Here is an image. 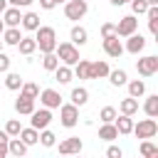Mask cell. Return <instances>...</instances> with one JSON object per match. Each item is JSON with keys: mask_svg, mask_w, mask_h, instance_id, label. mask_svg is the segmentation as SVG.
I'll list each match as a JSON object with an SVG mask.
<instances>
[{"mask_svg": "<svg viewBox=\"0 0 158 158\" xmlns=\"http://www.w3.org/2000/svg\"><path fill=\"white\" fill-rule=\"evenodd\" d=\"M35 42H37V47H40L42 54L54 52V47H57V32H54V27L40 25V27L35 30Z\"/></svg>", "mask_w": 158, "mask_h": 158, "instance_id": "6da1fadb", "label": "cell"}, {"mask_svg": "<svg viewBox=\"0 0 158 158\" xmlns=\"http://www.w3.org/2000/svg\"><path fill=\"white\" fill-rule=\"evenodd\" d=\"M54 54H57L59 62L67 64V67H74V64L79 62V49H77V44H72V42L57 44V47H54Z\"/></svg>", "mask_w": 158, "mask_h": 158, "instance_id": "7a4b0ae2", "label": "cell"}, {"mask_svg": "<svg viewBox=\"0 0 158 158\" xmlns=\"http://www.w3.org/2000/svg\"><path fill=\"white\" fill-rule=\"evenodd\" d=\"M59 121L64 128H74L79 123V106L74 104H59Z\"/></svg>", "mask_w": 158, "mask_h": 158, "instance_id": "3957f363", "label": "cell"}, {"mask_svg": "<svg viewBox=\"0 0 158 158\" xmlns=\"http://www.w3.org/2000/svg\"><path fill=\"white\" fill-rule=\"evenodd\" d=\"M131 133H136V138H153V136L158 133V123H156L153 118H143V121L133 123Z\"/></svg>", "mask_w": 158, "mask_h": 158, "instance_id": "277c9868", "label": "cell"}, {"mask_svg": "<svg viewBox=\"0 0 158 158\" xmlns=\"http://www.w3.org/2000/svg\"><path fill=\"white\" fill-rule=\"evenodd\" d=\"M86 10H89L86 0H67V2H64V15H67V20H81V17L86 15Z\"/></svg>", "mask_w": 158, "mask_h": 158, "instance_id": "5b68a950", "label": "cell"}, {"mask_svg": "<svg viewBox=\"0 0 158 158\" xmlns=\"http://www.w3.org/2000/svg\"><path fill=\"white\" fill-rule=\"evenodd\" d=\"M136 72H138L141 77H153V74L158 72V57H156V54L141 57V59L136 62Z\"/></svg>", "mask_w": 158, "mask_h": 158, "instance_id": "8992f818", "label": "cell"}, {"mask_svg": "<svg viewBox=\"0 0 158 158\" xmlns=\"http://www.w3.org/2000/svg\"><path fill=\"white\" fill-rule=\"evenodd\" d=\"M136 30H138L136 15H126V17H121L118 25H116V37H128V35H133Z\"/></svg>", "mask_w": 158, "mask_h": 158, "instance_id": "52a82bcc", "label": "cell"}, {"mask_svg": "<svg viewBox=\"0 0 158 158\" xmlns=\"http://www.w3.org/2000/svg\"><path fill=\"white\" fill-rule=\"evenodd\" d=\"M30 116H32V118H30V121H32V128H37V131L47 128V126H49V121H52V114H49V109H47V106H44V109H40V111L35 109Z\"/></svg>", "mask_w": 158, "mask_h": 158, "instance_id": "ba28073f", "label": "cell"}, {"mask_svg": "<svg viewBox=\"0 0 158 158\" xmlns=\"http://www.w3.org/2000/svg\"><path fill=\"white\" fill-rule=\"evenodd\" d=\"M104 52H106L109 57L118 59V57L123 54V44H121V40H118L116 35H111V37H104Z\"/></svg>", "mask_w": 158, "mask_h": 158, "instance_id": "9c48e42d", "label": "cell"}, {"mask_svg": "<svg viewBox=\"0 0 158 158\" xmlns=\"http://www.w3.org/2000/svg\"><path fill=\"white\" fill-rule=\"evenodd\" d=\"M40 101H42V106H47V109H59L62 96H59V91H54V89H42V91H40Z\"/></svg>", "mask_w": 158, "mask_h": 158, "instance_id": "30bf717a", "label": "cell"}, {"mask_svg": "<svg viewBox=\"0 0 158 158\" xmlns=\"http://www.w3.org/2000/svg\"><path fill=\"white\" fill-rule=\"evenodd\" d=\"M20 20H22L20 7L7 5V7H5V12H2V22H5V27H20Z\"/></svg>", "mask_w": 158, "mask_h": 158, "instance_id": "8fae6325", "label": "cell"}, {"mask_svg": "<svg viewBox=\"0 0 158 158\" xmlns=\"http://www.w3.org/2000/svg\"><path fill=\"white\" fill-rule=\"evenodd\" d=\"M7 153L15 156V158H20V156L27 153V143H25L20 136H10V141H7Z\"/></svg>", "mask_w": 158, "mask_h": 158, "instance_id": "7c38bea8", "label": "cell"}, {"mask_svg": "<svg viewBox=\"0 0 158 158\" xmlns=\"http://www.w3.org/2000/svg\"><path fill=\"white\" fill-rule=\"evenodd\" d=\"M126 40H128V42H126V47H123L126 52H131V54H141V52H143V47H146V40H143L141 35H136V32H133V35H128Z\"/></svg>", "mask_w": 158, "mask_h": 158, "instance_id": "4fadbf2b", "label": "cell"}, {"mask_svg": "<svg viewBox=\"0 0 158 158\" xmlns=\"http://www.w3.org/2000/svg\"><path fill=\"white\" fill-rule=\"evenodd\" d=\"M114 126H116V131L121 133V136H128L131 133V128H133V118L128 116V114H116V118H114Z\"/></svg>", "mask_w": 158, "mask_h": 158, "instance_id": "5bb4252c", "label": "cell"}, {"mask_svg": "<svg viewBox=\"0 0 158 158\" xmlns=\"http://www.w3.org/2000/svg\"><path fill=\"white\" fill-rule=\"evenodd\" d=\"M79 151H81V138H77V136L64 138V141L59 143V153H64V156H69V153H79Z\"/></svg>", "mask_w": 158, "mask_h": 158, "instance_id": "9a60e30c", "label": "cell"}, {"mask_svg": "<svg viewBox=\"0 0 158 158\" xmlns=\"http://www.w3.org/2000/svg\"><path fill=\"white\" fill-rule=\"evenodd\" d=\"M109 72L111 69L106 62H89V79H104Z\"/></svg>", "mask_w": 158, "mask_h": 158, "instance_id": "2e32d148", "label": "cell"}, {"mask_svg": "<svg viewBox=\"0 0 158 158\" xmlns=\"http://www.w3.org/2000/svg\"><path fill=\"white\" fill-rule=\"evenodd\" d=\"M15 111H17L20 116H30V114L35 111V99H27V96L20 94V99L15 101Z\"/></svg>", "mask_w": 158, "mask_h": 158, "instance_id": "e0dca14e", "label": "cell"}, {"mask_svg": "<svg viewBox=\"0 0 158 158\" xmlns=\"http://www.w3.org/2000/svg\"><path fill=\"white\" fill-rule=\"evenodd\" d=\"M69 40H72V44H86V40H89V32L81 27V25H74L72 27V32H69Z\"/></svg>", "mask_w": 158, "mask_h": 158, "instance_id": "ac0fdd59", "label": "cell"}, {"mask_svg": "<svg viewBox=\"0 0 158 158\" xmlns=\"http://www.w3.org/2000/svg\"><path fill=\"white\" fill-rule=\"evenodd\" d=\"M20 40H22L20 27H5V30H2V42H5V44H12V47H15Z\"/></svg>", "mask_w": 158, "mask_h": 158, "instance_id": "d6986e66", "label": "cell"}, {"mask_svg": "<svg viewBox=\"0 0 158 158\" xmlns=\"http://www.w3.org/2000/svg\"><path fill=\"white\" fill-rule=\"evenodd\" d=\"M20 25H22L25 30L35 32V30L40 27V15H37V12H25V15H22V20H20Z\"/></svg>", "mask_w": 158, "mask_h": 158, "instance_id": "ffe728a7", "label": "cell"}, {"mask_svg": "<svg viewBox=\"0 0 158 158\" xmlns=\"http://www.w3.org/2000/svg\"><path fill=\"white\" fill-rule=\"evenodd\" d=\"M17 49H20V54H25V57H30L35 49H37V42H35V37H22L17 44H15Z\"/></svg>", "mask_w": 158, "mask_h": 158, "instance_id": "44dd1931", "label": "cell"}, {"mask_svg": "<svg viewBox=\"0 0 158 158\" xmlns=\"http://www.w3.org/2000/svg\"><path fill=\"white\" fill-rule=\"evenodd\" d=\"M72 67H67V64H57V69H54V79L59 81V84H69L72 81Z\"/></svg>", "mask_w": 158, "mask_h": 158, "instance_id": "7402d4cb", "label": "cell"}, {"mask_svg": "<svg viewBox=\"0 0 158 158\" xmlns=\"http://www.w3.org/2000/svg\"><path fill=\"white\" fill-rule=\"evenodd\" d=\"M69 99H72V104H74V106H84V104L89 101V91H86L84 86H77V89H72Z\"/></svg>", "mask_w": 158, "mask_h": 158, "instance_id": "603a6c76", "label": "cell"}, {"mask_svg": "<svg viewBox=\"0 0 158 158\" xmlns=\"http://www.w3.org/2000/svg\"><path fill=\"white\" fill-rule=\"evenodd\" d=\"M99 138H101V141H114V138H118V131H116L114 121L101 123V128H99Z\"/></svg>", "mask_w": 158, "mask_h": 158, "instance_id": "cb8c5ba5", "label": "cell"}, {"mask_svg": "<svg viewBox=\"0 0 158 158\" xmlns=\"http://www.w3.org/2000/svg\"><path fill=\"white\" fill-rule=\"evenodd\" d=\"M20 138L27 143V146H35V143H40V131L37 128H20Z\"/></svg>", "mask_w": 158, "mask_h": 158, "instance_id": "d4e9b609", "label": "cell"}, {"mask_svg": "<svg viewBox=\"0 0 158 158\" xmlns=\"http://www.w3.org/2000/svg\"><path fill=\"white\" fill-rule=\"evenodd\" d=\"M126 84H128V96L138 99V96H143V94H146V81L133 79V81H126Z\"/></svg>", "mask_w": 158, "mask_h": 158, "instance_id": "484cf974", "label": "cell"}, {"mask_svg": "<svg viewBox=\"0 0 158 158\" xmlns=\"http://www.w3.org/2000/svg\"><path fill=\"white\" fill-rule=\"evenodd\" d=\"M143 111H146L151 118H156V116H158V94H151V96H146Z\"/></svg>", "mask_w": 158, "mask_h": 158, "instance_id": "4316f807", "label": "cell"}, {"mask_svg": "<svg viewBox=\"0 0 158 158\" xmlns=\"http://www.w3.org/2000/svg\"><path fill=\"white\" fill-rule=\"evenodd\" d=\"M121 114H128V116H133L136 111H138V99H133V96H126L123 101H121Z\"/></svg>", "mask_w": 158, "mask_h": 158, "instance_id": "83f0119b", "label": "cell"}, {"mask_svg": "<svg viewBox=\"0 0 158 158\" xmlns=\"http://www.w3.org/2000/svg\"><path fill=\"white\" fill-rule=\"evenodd\" d=\"M106 77H109V81H111L114 86H123V84L128 81V77H126V72H123V69H114V72H109Z\"/></svg>", "mask_w": 158, "mask_h": 158, "instance_id": "f1b7e54d", "label": "cell"}, {"mask_svg": "<svg viewBox=\"0 0 158 158\" xmlns=\"http://www.w3.org/2000/svg\"><path fill=\"white\" fill-rule=\"evenodd\" d=\"M5 86H7L10 91H17V89L22 86V77H20L17 72H7V77H5Z\"/></svg>", "mask_w": 158, "mask_h": 158, "instance_id": "f546056e", "label": "cell"}, {"mask_svg": "<svg viewBox=\"0 0 158 158\" xmlns=\"http://www.w3.org/2000/svg\"><path fill=\"white\" fill-rule=\"evenodd\" d=\"M20 94H22V96H27V99H37V96H40V86H37V84H32V81H22Z\"/></svg>", "mask_w": 158, "mask_h": 158, "instance_id": "4dcf8cb0", "label": "cell"}, {"mask_svg": "<svg viewBox=\"0 0 158 158\" xmlns=\"http://www.w3.org/2000/svg\"><path fill=\"white\" fill-rule=\"evenodd\" d=\"M138 151H141V156H143V158H156V156H158V146H153L148 138H143V141H141V148H138Z\"/></svg>", "mask_w": 158, "mask_h": 158, "instance_id": "1f68e13d", "label": "cell"}, {"mask_svg": "<svg viewBox=\"0 0 158 158\" xmlns=\"http://www.w3.org/2000/svg\"><path fill=\"white\" fill-rule=\"evenodd\" d=\"M77 79H89V62L86 59H79L77 64H74V72H72Z\"/></svg>", "mask_w": 158, "mask_h": 158, "instance_id": "d6a6232c", "label": "cell"}, {"mask_svg": "<svg viewBox=\"0 0 158 158\" xmlns=\"http://www.w3.org/2000/svg\"><path fill=\"white\" fill-rule=\"evenodd\" d=\"M57 64H59V57H57L54 52H47V54L42 57V67H44L47 72H54V69H57Z\"/></svg>", "mask_w": 158, "mask_h": 158, "instance_id": "836d02e7", "label": "cell"}, {"mask_svg": "<svg viewBox=\"0 0 158 158\" xmlns=\"http://www.w3.org/2000/svg\"><path fill=\"white\" fill-rule=\"evenodd\" d=\"M40 143H42L44 148H52V146L57 143V136H54L52 131H47V128H42V131H40Z\"/></svg>", "mask_w": 158, "mask_h": 158, "instance_id": "e575fe53", "label": "cell"}, {"mask_svg": "<svg viewBox=\"0 0 158 158\" xmlns=\"http://www.w3.org/2000/svg\"><path fill=\"white\" fill-rule=\"evenodd\" d=\"M20 128H22V123H20L17 118H10V121L5 123V133H7V136H20Z\"/></svg>", "mask_w": 158, "mask_h": 158, "instance_id": "d590c367", "label": "cell"}, {"mask_svg": "<svg viewBox=\"0 0 158 158\" xmlns=\"http://www.w3.org/2000/svg\"><path fill=\"white\" fill-rule=\"evenodd\" d=\"M99 118H101L104 123H109V121H114V118H116V109H114V106H104V109L99 111Z\"/></svg>", "mask_w": 158, "mask_h": 158, "instance_id": "8d00e7d4", "label": "cell"}, {"mask_svg": "<svg viewBox=\"0 0 158 158\" xmlns=\"http://www.w3.org/2000/svg\"><path fill=\"white\" fill-rule=\"evenodd\" d=\"M128 2H131L133 15H143V12L148 10V2H146V0H128Z\"/></svg>", "mask_w": 158, "mask_h": 158, "instance_id": "74e56055", "label": "cell"}, {"mask_svg": "<svg viewBox=\"0 0 158 158\" xmlns=\"http://www.w3.org/2000/svg\"><path fill=\"white\" fill-rule=\"evenodd\" d=\"M7 141H10V136H7L5 131H0V158L7 156Z\"/></svg>", "mask_w": 158, "mask_h": 158, "instance_id": "f35d334b", "label": "cell"}, {"mask_svg": "<svg viewBox=\"0 0 158 158\" xmlns=\"http://www.w3.org/2000/svg\"><path fill=\"white\" fill-rule=\"evenodd\" d=\"M111 35H116V25L114 22H104L101 25V37H111Z\"/></svg>", "mask_w": 158, "mask_h": 158, "instance_id": "ab89813d", "label": "cell"}, {"mask_svg": "<svg viewBox=\"0 0 158 158\" xmlns=\"http://www.w3.org/2000/svg\"><path fill=\"white\" fill-rule=\"evenodd\" d=\"M106 156H109V158H121L123 151H121L118 146H109V148H106Z\"/></svg>", "mask_w": 158, "mask_h": 158, "instance_id": "60d3db41", "label": "cell"}, {"mask_svg": "<svg viewBox=\"0 0 158 158\" xmlns=\"http://www.w3.org/2000/svg\"><path fill=\"white\" fill-rule=\"evenodd\" d=\"M7 69H10V57L0 52V72H7Z\"/></svg>", "mask_w": 158, "mask_h": 158, "instance_id": "b9f144b4", "label": "cell"}, {"mask_svg": "<svg viewBox=\"0 0 158 158\" xmlns=\"http://www.w3.org/2000/svg\"><path fill=\"white\" fill-rule=\"evenodd\" d=\"M40 7L42 10H54L57 7V0H40Z\"/></svg>", "mask_w": 158, "mask_h": 158, "instance_id": "7bdbcfd3", "label": "cell"}, {"mask_svg": "<svg viewBox=\"0 0 158 158\" xmlns=\"http://www.w3.org/2000/svg\"><path fill=\"white\" fill-rule=\"evenodd\" d=\"M35 0H7V5H15V7H27V5H32Z\"/></svg>", "mask_w": 158, "mask_h": 158, "instance_id": "ee69618b", "label": "cell"}, {"mask_svg": "<svg viewBox=\"0 0 158 158\" xmlns=\"http://www.w3.org/2000/svg\"><path fill=\"white\" fill-rule=\"evenodd\" d=\"M5 7H7V0H0V15L5 12Z\"/></svg>", "mask_w": 158, "mask_h": 158, "instance_id": "f6af8a7d", "label": "cell"}, {"mask_svg": "<svg viewBox=\"0 0 158 158\" xmlns=\"http://www.w3.org/2000/svg\"><path fill=\"white\" fill-rule=\"evenodd\" d=\"M109 2H111V5H116V7H118V5H123V2H128V0H109Z\"/></svg>", "mask_w": 158, "mask_h": 158, "instance_id": "bcb514c9", "label": "cell"}, {"mask_svg": "<svg viewBox=\"0 0 158 158\" xmlns=\"http://www.w3.org/2000/svg\"><path fill=\"white\" fill-rule=\"evenodd\" d=\"M146 2H148V5H158V0H146Z\"/></svg>", "mask_w": 158, "mask_h": 158, "instance_id": "7dc6e473", "label": "cell"}, {"mask_svg": "<svg viewBox=\"0 0 158 158\" xmlns=\"http://www.w3.org/2000/svg\"><path fill=\"white\" fill-rule=\"evenodd\" d=\"M2 30H5V22H2V20H0V35H2Z\"/></svg>", "mask_w": 158, "mask_h": 158, "instance_id": "c3c4849f", "label": "cell"}, {"mask_svg": "<svg viewBox=\"0 0 158 158\" xmlns=\"http://www.w3.org/2000/svg\"><path fill=\"white\" fill-rule=\"evenodd\" d=\"M2 44H5V42H2V40H0V52H2Z\"/></svg>", "mask_w": 158, "mask_h": 158, "instance_id": "681fc988", "label": "cell"}, {"mask_svg": "<svg viewBox=\"0 0 158 158\" xmlns=\"http://www.w3.org/2000/svg\"><path fill=\"white\" fill-rule=\"evenodd\" d=\"M59 2H67V0H57V5H59Z\"/></svg>", "mask_w": 158, "mask_h": 158, "instance_id": "f907efd6", "label": "cell"}]
</instances>
